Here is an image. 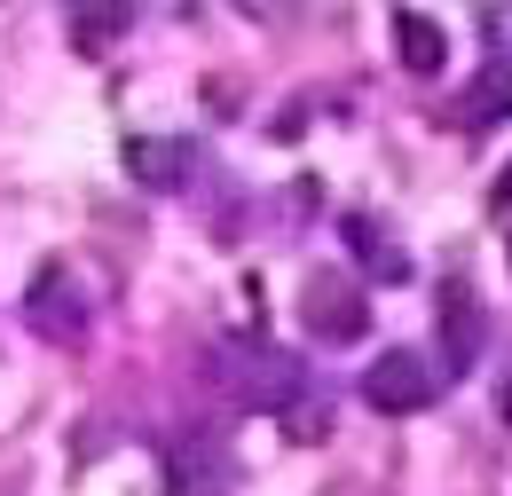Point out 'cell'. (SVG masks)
<instances>
[{"label": "cell", "instance_id": "obj_1", "mask_svg": "<svg viewBox=\"0 0 512 496\" xmlns=\"http://www.w3.org/2000/svg\"><path fill=\"white\" fill-rule=\"evenodd\" d=\"M363 394L379 402L386 418H402V410H426V402H434V371H426L418 355H402V347H394V355H379V363H371Z\"/></svg>", "mask_w": 512, "mask_h": 496}, {"label": "cell", "instance_id": "obj_2", "mask_svg": "<svg viewBox=\"0 0 512 496\" xmlns=\"http://www.w3.org/2000/svg\"><path fill=\"white\" fill-rule=\"evenodd\" d=\"M300 315H308V331H323V339H363V323H371L363 292H347V284H316Z\"/></svg>", "mask_w": 512, "mask_h": 496}, {"label": "cell", "instance_id": "obj_3", "mask_svg": "<svg viewBox=\"0 0 512 496\" xmlns=\"http://www.w3.org/2000/svg\"><path fill=\"white\" fill-rule=\"evenodd\" d=\"M394 40H402V63H410V71H442V24H434V16H418V8H402V16H394Z\"/></svg>", "mask_w": 512, "mask_h": 496}, {"label": "cell", "instance_id": "obj_4", "mask_svg": "<svg viewBox=\"0 0 512 496\" xmlns=\"http://www.w3.org/2000/svg\"><path fill=\"white\" fill-rule=\"evenodd\" d=\"M505 111H512V63H489V71L465 87V119L489 126V119H505Z\"/></svg>", "mask_w": 512, "mask_h": 496}, {"label": "cell", "instance_id": "obj_5", "mask_svg": "<svg viewBox=\"0 0 512 496\" xmlns=\"http://www.w3.org/2000/svg\"><path fill=\"white\" fill-rule=\"evenodd\" d=\"M127 24H134L127 8H79V16H71V40H79V48H111Z\"/></svg>", "mask_w": 512, "mask_h": 496}, {"label": "cell", "instance_id": "obj_6", "mask_svg": "<svg viewBox=\"0 0 512 496\" xmlns=\"http://www.w3.org/2000/svg\"><path fill=\"white\" fill-rule=\"evenodd\" d=\"M134 158H142V174H150V182H174V150H166V142H142Z\"/></svg>", "mask_w": 512, "mask_h": 496}, {"label": "cell", "instance_id": "obj_7", "mask_svg": "<svg viewBox=\"0 0 512 496\" xmlns=\"http://www.w3.org/2000/svg\"><path fill=\"white\" fill-rule=\"evenodd\" d=\"M497 197H512V174H505V189H497Z\"/></svg>", "mask_w": 512, "mask_h": 496}]
</instances>
